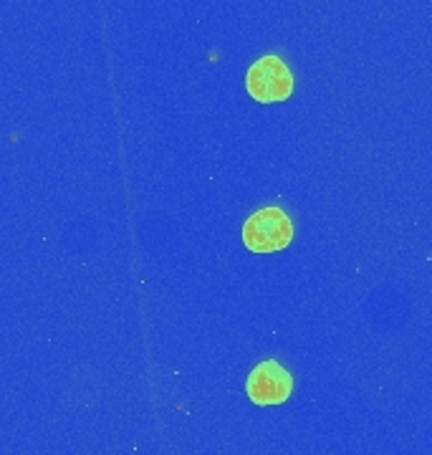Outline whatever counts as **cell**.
Wrapping results in <instances>:
<instances>
[{
	"instance_id": "obj_2",
	"label": "cell",
	"mask_w": 432,
	"mask_h": 455,
	"mask_svg": "<svg viewBox=\"0 0 432 455\" xmlns=\"http://www.w3.org/2000/svg\"><path fill=\"white\" fill-rule=\"evenodd\" d=\"M245 89L260 104L286 101L293 94V74L278 56H263L248 68Z\"/></svg>"
},
{
	"instance_id": "obj_1",
	"label": "cell",
	"mask_w": 432,
	"mask_h": 455,
	"mask_svg": "<svg viewBox=\"0 0 432 455\" xmlns=\"http://www.w3.org/2000/svg\"><path fill=\"white\" fill-rule=\"evenodd\" d=\"M293 241L291 218L281 208H260L243 226V243L253 253H276Z\"/></svg>"
},
{
	"instance_id": "obj_3",
	"label": "cell",
	"mask_w": 432,
	"mask_h": 455,
	"mask_svg": "<svg viewBox=\"0 0 432 455\" xmlns=\"http://www.w3.org/2000/svg\"><path fill=\"white\" fill-rule=\"evenodd\" d=\"M245 392H248L251 403L260 407L284 405L293 392V377L278 362L268 359V362H260L251 370L248 382H245Z\"/></svg>"
}]
</instances>
